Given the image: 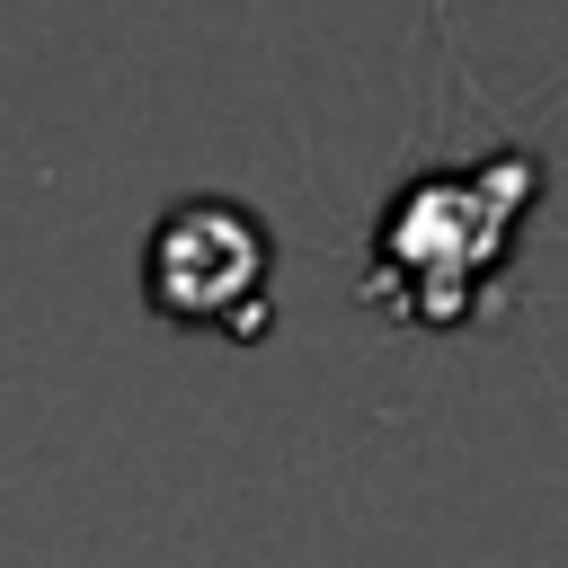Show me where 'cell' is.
I'll list each match as a JSON object with an SVG mask.
<instances>
[{
  "instance_id": "obj_1",
  "label": "cell",
  "mask_w": 568,
  "mask_h": 568,
  "mask_svg": "<svg viewBox=\"0 0 568 568\" xmlns=\"http://www.w3.org/2000/svg\"><path fill=\"white\" fill-rule=\"evenodd\" d=\"M266 222L231 195H186L151 222L142 240V284L169 320H213V328H257L266 320Z\"/></svg>"
}]
</instances>
